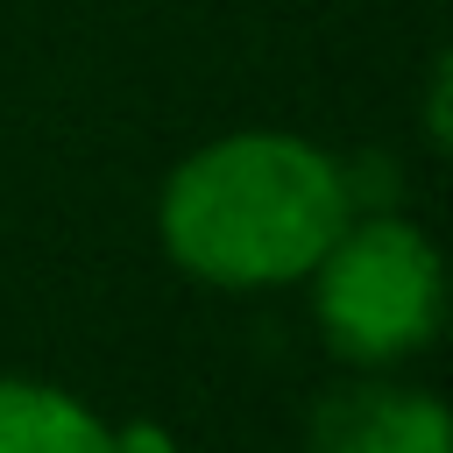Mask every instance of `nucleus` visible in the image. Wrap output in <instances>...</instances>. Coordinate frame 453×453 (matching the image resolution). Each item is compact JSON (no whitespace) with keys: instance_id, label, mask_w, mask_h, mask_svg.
I'll list each match as a JSON object with an SVG mask.
<instances>
[{"instance_id":"f03ea898","label":"nucleus","mask_w":453,"mask_h":453,"mask_svg":"<svg viewBox=\"0 0 453 453\" xmlns=\"http://www.w3.org/2000/svg\"><path fill=\"white\" fill-rule=\"evenodd\" d=\"M304 276H311V311L326 347L361 368L403 361L439 333V311H446L439 248L396 212H375V219L347 212V226L326 241V255Z\"/></svg>"},{"instance_id":"f257e3e1","label":"nucleus","mask_w":453,"mask_h":453,"mask_svg":"<svg viewBox=\"0 0 453 453\" xmlns=\"http://www.w3.org/2000/svg\"><path fill=\"white\" fill-rule=\"evenodd\" d=\"M347 177L319 142L248 127L191 149L170 170L156 234L184 276L219 290H269L297 283L347 226Z\"/></svg>"},{"instance_id":"7ed1b4c3","label":"nucleus","mask_w":453,"mask_h":453,"mask_svg":"<svg viewBox=\"0 0 453 453\" xmlns=\"http://www.w3.org/2000/svg\"><path fill=\"white\" fill-rule=\"evenodd\" d=\"M304 453H453V425L432 389L347 382L319 396L304 425Z\"/></svg>"},{"instance_id":"20e7f679","label":"nucleus","mask_w":453,"mask_h":453,"mask_svg":"<svg viewBox=\"0 0 453 453\" xmlns=\"http://www.w3.org/2000/svg\"><path fill=\"white\" fill-rule=\"evenodd\" d=\"M0 453H127V439L71 389L0 375Z\"/></svg>"}]
</instances>
